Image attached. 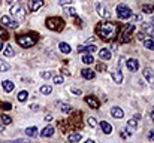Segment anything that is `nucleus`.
<instances>
[{
  "instance_id": "f257e3e1",
  "label": "nucleus",
  "mask_w": 154,
  "mask_h": 143,
  "mask_svg": "<svg viewBox=\"0 0 154 143\" xmlns=\"http://www.w3.org/2000/svg\"><path fill=\"white\" fill-rule=\"evenodd\" d=\"M118 31H120V25L117 22H112V21H102L96 27V34L103 42L114 40L118 36Z\"/></svg>"
},
{
  "instance_id": "f03ea898",
  "label": "nucleus",
  "mask_w": 154,
  "mask_h": 143,
  "mask_svg": "<svg viewBox=\"0 0 154 143\" xmlns=\"http://www.w3.org/2000/svg\"><path fill=\"white\" fill-rule=\"evenodd\" d=\"M15 40H17V43L20 45L21 48H32L36 45V42H38V34L36 33H32V34H18L17 37H15Z\"/></svg>"
},
{
  "instance_id": "7ed1b4c3",
  "label": "nucleus",
  "mask_w": 154,
  "mask_h": 143,
  "mask_svg": "<svg viewBox=\"0 0 154 143\" xmlns=\"http://www.w3.org/2000/svg\"><path fill=\"white\" fill-rule=\"evenodd\" d=\"M45 25L51 31H61L64 28V21L60 16H50V18H47Z\"/></svg>"
},
{
  "instance_id": "20e7f679",
  "label": "nucleus",
  "mask_w": 154,
  "mask_h": 143,
  "mask_svg": "<svg viewBox=\"0 0 154 143\" xmlns=\"http://www.w3.org/2000/svg\"><path fill=\"white\" fill-rule=\"evenodd\" d=\"M115 12H117V16L120 18V19H129V18H132V9L129 7V6H126V4H118L117 6V9H115Z\"/></svg>"
},
{
  "instance_id": "39448f33",
  "label": "nucleus",
  "mask_w": 154,
  "mask_h": 143,
  "mask_svg": "<svg viewBox=\"0 0 154 143\" xmlns=\"http://www.w3.org/2000/svg\"><path fill=\"white\" fill-rule=\"evenodd\" d=\"M11 15L17 19V21H23L26 18V12H24V7L21 4H12L11 7Z\"/></svg>"
},
{
  "instance_id": "423d86ee",
  "label": "nucleus",
  "mask_w": 154,
  "mask_h": 143,
  "mask_svg": "<svg viewBox=\"0 0 154 143\" xmlns=\"http://www.w3.org/2000/svg\"><path fill=\"white\" fill-rule=\"evenodd\" d=\"M133 30H135V25H133V24H129V25L121 31V34H120V42H121V43H127V42H130Z\"/></svg>"
},
{
  "instance_id": "0eeeda50",
  "label": "nucleus",
  "mask_w": 154,
  "mask_h": 143,
  "mask_svg": "<svg viewBox=\"0 0 154 143\" xmlns=\"http://www.w3.org/2000/svg\"><path fill=\"white\" fill-rule=\"evenodd\" d=\"M0 21H2V24H3L5 27H8V28H17V27L20 25L17 19H14V18H11V16H8V15H3Z\"/></svg>"
},
{
  "instance_id": "6e6552de",
  "label": "nucleus",
  "mask_w": 154,
  "mask_h": 143,
  "mask_svg": "<svg viewBox=\"0 0 154 143\" xmlns=\"http://www.w3.org/2000/svg\"><path fill=\"white\" fill-rule=\"evenodd\" d=\"M70 122H72V125H73L75 130H81V127H82V122H81V112H75L73 116H72V119H70Z\"/></svg>"
},
{
  "instance_id": "1a4fd4ad",
  "label": "nucleus",
  "mask_w": 154,
  "mask_h": 143,
  "mask_svg": "<svg viewBox=\"0 0 154 143\" xmlns=\"http://www.w3.org/2000/svg\"><path fill=\"white\" fill-rule=\"evenodd\" d=\"M84 100H85V103H87L91 109H99V107H100V101H99L94 95H87Z\"/></svg>"
},
{
  "instance_id": "9d476101",
  "label": "nucleus",
  "mask_w": 154,
  "mask_h": 143,
  "mask_svg": "<svg viewBox=\"0 0 154 143\" xmlns=\"http://www.w3.org/2000/svg\"><path fill=\"white\" fill-rule=\"evenodd\" d=\"M126 66H127V69H129L130 72H138V70H139V61H138L136 58H129V60L126 61Z\"/></svg>"
},
{
  "instance_id": "9b49d317",
  "label": "nucleus",
  "mask_w": 154,
  "mask_h": 143,
  "mask_svg": "<svg viewBox=\"0 0 154 143\" xmlns=\"http://www.w3.org/2000/svg\"><path fill=\"white\" fill-rule=\"evenodd\" d=\"M42 6H44V0H30V1H29V7H30L32 12L39 10Z\"/></svg>"
},
{
  "instance_id": "f8f14e48",
  "label": "nucleus",
  "mask_w": 154,
  "mask_h": 143,
  "mask_svg": "<svg viewBox=\"0 0 154 143\" xmlns=\"http://www.w3.org/2000/svg\"><path fill=\"white\" fill-rule=\"evenodd\" d=\"M96 49H97L96 45H81V46H78V52H81V54H93Z\"/></svg>"
},
{
  "instance_id": "ddd939ff",
  "label": "nucleus",
  "mask_w": 154,
  "mask_h": 143,
  "mask_svg": "<svg viewBox=\"0 0 154 143\" xmlns=\"http://www.w3.org/2000/svg\"><path fill=\"white\" fill-rule=\"evenodd\" d=\"M81 75H82V78H84V79L91 81V79H94L96 72H94V70H91V69H82V70H81Z\"/></svg>"
},
{
  "instance_id": "4468645a",
  "label": "nucleus",
  "mask_w": 154,
  "mask_h": 143,
  "mask_svg": "<svg viewBox=\"0 0 154 143\" xmlns=\"http://www.w3.org/2000/svg\"><path fill=\"white\" fill-rule=\"evenodd\" d=\"M111 115H112V118H115V119H121V118L124 116V112L121 110V107H112V109H111Z\"/></svg>"
},
{
  "instance_id": "2eb2a0df",
  "label": "nucleus",
  "mask_w": 154,
  "mask_h": 143,
  "mask_svg": "<svg viewBox=\"0 0 154 143\" xmlns=\"http://www.w3.org/2000/svg\"><path fill=\"white\" fill-rule=\"evenodd\" d=\"M81 139H82V136H81L79 133H70V134L67 136V142L69 143H79Z\"/></svg>"
},
{
  "instance_id": "dca6fc26",
  "label": "nucleus",
  "mask_w": 154,
  "mask_h": 143,
  "mask_svg": "<svg viewBox=\"0 0 154 143\" xmlns=\"http://www.w3.org/2000/svg\"><path fill=\"white\" fill-rule=\"evenodd\" d=\"M54 131H55V128L51 127V125H48V127H45V128L41 131V136H42V137H51V136H54Z\"/></svg>"
},
{
  "instance_id": "f3484780",
  "label": "nucleus",
  "mask_w": 154,
  "mask_h": 143,
  "mask_svg": "<svg viewBox=\"0 0 154 143\" xmlns=\"http://www.w3.org/2000/svg\"><path fill=\"white\" fill-rule=\"evenodd\" d=\"M111 76H112V79L115 81V84H121V82H123V73H121L118 69H117L115 72H112Z\"/></svg>"
},
{
  "instance_id": "a211bd4d",
  "label": "nucleus",
  "mask_w": 154,
  "mask_h": 143,
  "mask_svg": "<svg viewBox=\"0 0 154 143\" xmlns=\"http://www.w3.org/2000/svg\"><path fill=\"white\" fill-rule=\"evenodd\" d=\"M2 87H3V90H5L6 93H12L15 85H14L12 81H3V82H2Z\"/></svg>"
},
{
  "instance_id": "6ab92c4d",
  "label": "nucleus",
  "mask_w": 154,
  "mask_h": 143,
  "mask_svg": "<svg viewBox=\"0 0 154 143\" xmlns=\"http://www.w3.org/2000/svg\"><path fill=\"white\" fill-rule=\"evenodd\" d=\"M99 57H100V60H111V51L108 48H103L99 51Z\"/></svg>"
},
{
  "instance_id": "aec40b11",
  "label": "nucleus",
  "mask_w": 154,
  "mask_h": 143,
  "mask_svg": "<svg viewBox=\"0 0 154 143\" xmlns=\"http://www.w3.org/2000/svg\"><path fill=\"white\" fill-rule=\"evenodd\" d=\"M100 128H102V131L105 134H111V133H112V127H111V124L106 122V121H102V122H100Z\"/></svg>"
},
{
  "instance_id": "412c9836",
  "label": "nucleus",
  "mask_w": 154,
  "mask_h": 143,
  "mask_svg": "<svg viewBox=\"0 0 154 143\" xmlns=\"http://www.w3.org/2000/svg\"><path fill=\"white\" fill-rule=\"evenodd\" d=\"M142 30H144V33H147V34H153L154 25L151 22H144V24H142Z\"/></svg>"
},
{
  "instance_id": "4be33fe9",
  "label": "nucleus",
  "mask_w": 154,
  "mask_h": 143,
  "mask_svg": "<svg viewBox=\"0 0 154 143\" xmlns=\"http://www.w3.org/2000/svg\"><path fill=\"white\" fill-rule=\"evenodd\" d=\"M57 106H60V110H61L63 113H70V112H72V107H70L67 103H61V101H58Z\"/></svg>"
},
{
  "instance_id": "5701e85b",
  "label": "nucleus",
  "mask_w": 154,
  "mask_h": 143,
  "mask_svg": "<svg viewBox=\"0 0 154 143\" xmlns=\"http://www.w3.org/2000/svg\"><path fill=\"white\" fill-rule=\"evenodd\" d=\"M17 98H18V101H20V103H24V101H26V100L29 98V93L23 90V91H20V93H18Z\"/></svg>"
},
{
  "instance_id": "b1692460",
  "label": "nucleus",
  "mask_w": 154,
  "mask_h": 143,
  "mask_svg": "<svg viewBox=\"0 0 154 143\" xmlns=\"http://www.w3.org/2000/svg\"><path fill=\"white\" fill-rule=\"evenodd\" d=\"M58 48H60V51L63 52V54H69L72 49H70V45L69 43H66V42H61L60 45H58Z\"/></svg>"
},
{
  "instance_id": "393cba45",
  "label": "nucleus",
  "mask_w": 154,
  "mask_h": 143,
  "mask_svg": "<svg viewBox=\"0 0 154 143\" xmlns=\"http://www.w3.org/2000/svg\"><path fill=\"white\" fill-rule=\"evenodd\" d=\"M93 61H94L93 54H84V55H82V63H84V64H91Z\"/></svg>"
},
{
  "instance_id": "a878e982",
  "label": "nucleus",
  "mask_w": 154,
  "mask_h": 143,
  "mask_svg": "<svg viewBox=\"0 0 154 143\" xmlns=\"http://www.w3.org/2000/svg\"><path fill=\"white\" fill-rule=\"evenodd\" d=\"M0 119H2V124H5V125L12 124V118H11L9 115H6V113H2V115H0Z\"/></svg>"
},
{
  "instance_id": "bb28decb",
  "label": "nucleus",
  "mask_w": 154,
  "mask_h": 143,
  "mask_svg": "<svg viewBox=\"0 0 154 143\" xmlns=\"http://www.w3.org/2000/svg\"><path fill=\"white\" fill-rule=\"evenodd\" d=\"M9 69H11V66H9V63L0 58V73H3V72H8Z\"/></svg>"
},
{
  "instance_id": "cd10ccee",
  "label": "nucleus",
  "mask_w": 154,
  "mask_h": 143,
  "mask_svg": "<svg viewBox=\"0 0 154 143\" xmlns=\"http://www.w3.org/2000/svg\"><path fill=\"white\" fill-rule=\"evenodd\" d=\"M3 54H5V57H14L15 55V51L12 49L11 45H8V46H5V49H3Z\"/></svg>"
},
{
  "instance_id": "c85d7f7f",
  "label": "nucleus",
  "mask_w": 154,
  "mask_h": 143,
  "mask_svg": "<svg viewBox=\"0 0 154 143\" xmlns=\"http://www.w3.org/2000/svg\"><path fill=\"white\" fill-rule=\"evenodd\" d=\"M26 134L30 136V137H35L38 134V128L36 127H29V128H26Z\"/></svg>"
},
{
  "instance_id": "c756f323",
  "label": "nucleus",
  "mask_w": 154,
  "mask_h": 143,
  "mask_svg": "<svg viewBox=\"0 0 154 143\" xmlns=\"http://www.w3.org/2000/svg\"><path fill=\"white\" fill-rule=\"evenodd\" d=\"M142 42H144V46L147 48V49L154 51V40L153 39H145V40H142Z\"/></svg>"
},
{
  "instance_id": "7c9ffc66",
  "label": "nucleus",
  "mask_w": 154,
  "mask_h": 143,
  "mask_svg": "<svg viewBox=\"0 0 154 143\" xmlns=\"http://www.w3.org/2000/svg\"><path fill=\"white\" fill-rule=\"evenodd\" d=\"M39 91H41V94H44V95H48V94H51L52 88H51V87H50V85H42Z\"/></svg>"
},
{
  "instance_id": "2f4dec72",
  "label": "nucleus",
  "mask_w": 154,
  "mask_h": 143,
  "mask_svg": "<svg viewBox=\"0 0 154 143\" xmlns=\"http://www.w3.org/2000/svg\"><path fill=\"white\" fill-rule=\"evenodd\" d=\"M52 81H54L55 85H60V84H63V76H60V75H54V76H52Z\"/></svg>"
},
{
  "instance_id": "473e14b6",
  "label": "nucleus",
  "mask_w": 154,
  "mask_h": 143,
  "mask_svg": "<svg viewBox=\"0 0 154 143\" xmlns=\"http://www.w3.org/2000/svg\"><path fill=\"white\" fill-rule=\"evenodd\" d=\"M0 37H2L3 40H8V39H9V34H8V31H6V30L2 27V25H0Z\"/></svg>"
},
{
  "instance_id": "72a5a7b5",
  "label": "nucleus",
  "mask_w": 154,
  "mask_h": 143,
  "mask_svg": "<svg viewBox=\"0 0 154 143\" xmlns=\"http://www.w3.org/2000/svg\"><path fill=\"white\" fill-rule=\"evenodd\" d=\"M153 9H154L153 4H144V6H142V12H144V13H151Z\"/></svg>"
},
{
  "instance_id": "f704fd0d",
  "label": "nucleus",
  "mask_w": 154,
  "mask_h": 143,
  "mask_svg": "<svg viewBox=\"0 0 154 143\" xmlns=\"http://www.w3.org/2000/svg\"><path fill=\"white\" fill-rule=\"evenodd\" d=\"M87 124L91 127V128H94L96 125H97V121H96V118H93V116H90L88 119H87Z\"/></svg>"
},
{
  "instance_id": "c9c22d12",
  "label": "nucleus",
  "mask_w": 154,
  "mask_h": 143,
  "mask_svg": "<svg viewBox=\"0 0 154 143\" xmlns=\"http://www.w3.org/2000/svg\"><path fill=\"white\" fill-rule=\"evenodd\" d=\"M136 125H138V119H136V118H132V119H129V122H127V127H130V128H136Z\"/></svg>"
},
{
  "instance_id": "e433bc0d",
  "label": "nucleus",
  "mask_w": 154,
  "mask_h": 143,
  "mask_svg": "<svg viewBox=\"0 0 154 143\" xmlns=\"http://www.w3.org/2000/svg\"><path fill=\"white\" fill-rule=\"evenodd\" d=\"M66 13H69L70 16H78V13H76V10H75V7H66Z\"/></svg>"
},
{
  "instance_id": "4c0bfd02",
  "label": "nucleus",
  "mask_w": 154,
  "mask_h": 143,
  "mask_svg": "<svg viewBox=\"0 0 154 143\" xmlns=\"http://www.w3.org/2000/svg\"><path fill=\"white\" fill-rule=\"evenodd\" d=\"M142 75H144V78H145L147 81H148V79H150V78L153 76V73H151V70H150L148 67H147V69H144V72H142Z\"/></svg>"
},
{
  "instance_id": "58836bf2",
  "label": "nucleus",
  "mask_w": 154,
  "mask_h": 143,
  "mask_svg": "<svg viewBox=\"0 0 154 143\" xmlns=\"http://www.w3.org/2000/svg\"><path fill=\"white\" fill-rule=\"evenodd\" d=\"M41 76L44 78V79H50L54 76V72H41Z\"/></svg>"
},
{
  "instance_id": "ea45409f",
  "label": "nucleus",
  "mask_w": 154,
  "mask_h": 143,
  "mask_svg": "<svg viewBox=\"0 0 154 143\" xmlns=\"http://www.w3.org/2000/svg\"><path fill=\"white\" fill-rule=\"evenodd\" d=\"M96 70H97V72H105V70H106V66H105L103 63H99V64L96 66Z\"/></svg>"
},
{
  "instance_id": "a19ab883",
  "label": "nucleus",
  "mask_w": 154,
  "mask_h": 143,
  "mask_svg": "<svg viewBox=\"0 0 154 143\" xmlns=\"http://www.w3.org/2000/svg\"><path fill=\"white\" fill-rule=\"evenodd\" d=\"M29 107H30V110H33V112H39V110H41V106H39V104H30Z\"/></svg>"
},
{
  "instance_id": "79ce46f5",
  "label": "nucleus",
  "mask_w": 154,
  "mask_h": 143,
  "mask_svg": "<svg viewBox=\"0 0 154 143\" xmlns=\"http://www.w3.org/2000/svg\"><path fill=\"white\" fill-rule=\"evenodd\" d=\"M73 0H58V4L60 6H67V4H70Z\"/></svg>"
},
{
  "instance_id": "37998d69",
  "label": "nucleus",
  "mask_w": 154,
  "mask_h": 143,
  "mask_svg": "<svg viewBox=\"0 0 154 143\" xmlns=\"http://www.w3.org/2000/svg\"><path fill=\"white\" fill-rule=\"evenodd\" d=\"M75 24H76V27H79V28H82V27H84V22H82V19H79L78 16H76V21H75Z\"/></svg>"
},
{
  "instance_id": "c03bdc74",
  "label": "nucleus",
  "mask_w": 154,
  "mask_h": 143,
  "mask_svg": "<svg viewBox=\"0 0 154 143\" xmlns=\"http://www.w3.org/2000/svg\"><path fill=\"white\" fill-rule=\"evenodd\" d=\"M145 34H144V31H139L138 34H136V37H138V40H145V37H144Z\"/></svg>"
},
{
  "instance_id": "a18cd8bd",
  "label": "nucleus",
  "mask_w": 154,
  "mask_h": 143,
  "mask_svg": "<svg viewBox=\"0 0 154 143\" xmlns=\"http://www.w3.org/2000/svg\"><path fill=\"white\" fill-rule=\"evenodd\" d=\"M147 137H148V140H154V130H151V131H148Z\"/></svg>"
},
{
  "instance_id": "49530a36",
  "label": "nucleus",
  "mask_w": 154,
  "mask_h": 143,
  "mask_svg": "<svg viewBox=\"0 0 154 143\" xmlns=\"http://www.w3.org/2000/svg\"><path fill=\"white\" fill-rule=\"evenodd\" d=\"M72 93H73V94H76V95L82 94V93H81V90H78V88H72Z\"/></svg>"
},
{
  "instance_id": "de8ad7c7",
  "label": "nucleus",
  "mask_w": 154,
  "mask_h": 143,
  "mask_svg": "<svg viewBox=\"0 0 154 143\" xmlns=\"http://www.w3.org/2000/svg\"><path fill=\"white\" fill-rule=\"evenodd\" d=\"M61 73H63V75H67V76L70 75V73H69V70H66V69H61Z\"/></svg>"
},
{
  "instance_id": "09e8293b",
  "label": "nucleus",
  "mask_w": 154,
  "mask_h": 143,
  "mask_svg": "<svg viewBox=\"0 0 154 143\" xmlns=\"http://www.w3.org/2000/svg\"><path fill=\"white\" fill-rule=\"evenodd\" d=\"M45 121H48V122H50V121H52V116H51V115H47V116H45Z\"/></svg>"
},
{
  "instance_id": "8fccbe9b",
  "label": "nucleus",
  "mask_w": 154,
  "mask_h": 143,
  "mask_svg": "<svg viewBox=\"0 0 154 143\" xmlns=\"http://www.w3.org/2000/svg\"><path fill=\"white\" fill-rule=\"evenodd\" d=\"M150 118H151V121L154 122V109L151 110V112H150Z\"/></svg>"
},
{
  "instance_id": "3c124183",
  "label": "nucleus",
  "mask_w": 154,
  "mask_h": 143,
  "mask_svg": "<svg viewBox=\"0 0 154 143\" xmlns=\"http://www.w3.org/2000/svg\"><path fill=\"white\" fill-rule=\"evenodd\" d=\"M148 82H150V84H153V85H154V75L151 76V78H150V79H148Z\"/></svg>"
},
{
  "instance_id": "603ef678",
  "label": "nucleus",
  "mask_w": 154,
  "mask_h": 143,
  "mask_svg": "<svg viewBox=\"0 0 154 143\" xmlns=\"http://www.w3.org/2000/svg\"><path fill=\"white\" fill-rule=\"evenodd\" d=\"M6 3H8V4H11V6H12V4H14V0H6Z\"/></svg>"
},
{
  "instance_id": "864d4df0",
  "label": "nucleus",
  "mask_w": 154,
  "mask_h": 143,
  "mask_svg": "<svg viewBox=\"0 0 154 143\" xmlns=\"http://www.w3.org/2000/svg\"><path fill=\"white\" fill-rule=\"evenodd\" d=\"M85 143H96V142H94V140H91V139H90V140H87V142H85Z\"/></svg>"
},
{
  "instance_id": "5fc2aeb1",
  "label": "nucleus",
  "mask_w": 154,
  "mask_h": 143,
  "mask_svg": "<svg viewBox=\"0 0 154 143\" xmlns=\"http://www.w3.org/2000/svg\"><path fill=\"white\" fill-rule=\"evenodd\" d=\"M0 51H3V43L0 42Z\"/></svg>"
},
{
  "instance_id": "6e6d98bb",
  "label": "nucleus",
  "mask_w": 154,
  "mask_h": 143,
  "mask_svg": "<svg viewBox=\"0 0 154 143\" xmlns=\"http://www.w3.org/2000/svg\"><path fill=\"white\" fill-rule=\"evenodd\" d=\"M2 131H3V125L0 124V133H2Z\"/></svg>"
},
{
  "instance_id": "4d7b16f0",
  "label": "nucleus",
  "mask_w": 154,
  "mask_h": 143,
  "mask_svg": "<svg viewBox=\"0 0 154 143\" xmlns=\"http://www.w3.org/2000/svg\"><path fill=\"white\" fill-rule=\"evenodd\" d=\"M151 22H153V25H154V18H153V19H151Z\"/></svg>"
}]
</instances>
